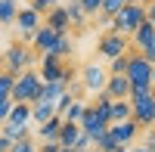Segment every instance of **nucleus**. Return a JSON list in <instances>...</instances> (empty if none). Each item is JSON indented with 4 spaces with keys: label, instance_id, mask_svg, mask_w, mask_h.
Segmentation results:
<instances>
[{
    "label": "nucleus",
    "instance_id": "4",
    "mask_svg": "<svg viewBox=\"0 0 155 152\" xmlns=\"http://www.w3.org/2000/svg\"><path fill=\"white\" fill-rule=\"evenodd\" d=\"M152 115H155V90L130 93V118L140 127H152Z\"/></svg>",
    "mask_w": 155,
    "mask_h": 152
},
{
    "label": "nucleus",
    "instance_id": "45",
    "mask_svg": "<svg viewBox=\"0 0 155 152\" xmlns=\"http://www.w3.org/2000/svg\"><path fill=\"white\" fill-rule=\"evenodd\" d=\"M6 3H19V0H6Z\"/></svg>",
    "mask_w": 155,
    "mask_h": 152
},
{
    "label": "nucleus",
    "instance_id": "12",
    "mask_svg": "<svg viewBox=\"0 0 155 152\" xmlns=\"http://www.w3.org/2000/svg\"><path fill=\"white\" fill-rule=\"evenodd\" d=\"M47 28H53L56 34H68L71 31V19H68V9L65 6H56V9H50L47 12Z\"/></svg>",
    "mask_w": 155,
    "mask_h": 152
},
{
    "label": "nucleus",
    "instance_id": "39",
    "mask_svg": "<svg viewBox=\"0 0 155 152\" xmlns=\"http://www.w3.org/2000/svg\"><path fill=\"white\" fill-rule=\"evenodd\" d=\"M146 19L155 25V0H149V3H146Z\"/></svg>",
    "mask_w": 155,
    "mask_h": 152
},
{
    "label": "nucleus",
    "instance_id": "11",
    "mask_svg": "<svg viewBox=\"0 0 155 152\" xmlns=\"http://www.w3.org/2000/svg\"><path fill=\"white\" fill-rule=\"evenodd\" d=\"M62 62L59 56H53V53H47V56H41V68H37V74H41V81H62Z\"/></svg>",
    "mask_w": 155,
    "mask_h": 152
},
{
    "label": "nucleus",
    "instance_id": "21",
    "mask_svg": "<svg viewBox=\"0 0 155 152\" xmlns=\"http://www.w3.org/2000/svg\"><path fill=\"white\" fill-rule=\"evenodd\" d=\"M6 121H12V124H28L31 121V103H12Z\"/></svg>",
    "mask_w": 155,
    "mask_h": 152
},
{
    "label": "nucleus",
    "instance_id": "43",
    "mask_svg": "<svg viewBox=\"0 0 155 152\" xmlns=\"http://www.w3.org/2000/svg\"><path fill=\"white\" fill-rule=\"evenodd\" d=\"M152 84H155V68H152Z\"/></svg>",
    "mask_w": 155,
    "mask_h": 152
},
{
    "label": "nucleus",
    "instance_id": "13",
    "mask_svg": "<svg viewBox=\"0 0 155 152\" xmlns=\"http://www.w3.org/2000/svg\"><path fill=\"white\" fill-rule=\"evenodd\" d=\"M16 25H19V31L34 34V31L44 25V16H37L31 6H19V12H16Z\"/></svg>",
    "mask_w": 155,
    "mask_h": 152
},
{
    "label": "nucleus",
    "instance_id": "38",
    "mask_svg": "<svg viewBox=\"0 0 155 152\" xmlns=\"http://www.w3.org/2000/svg\"><path fill=\"white\" fill-rule=\"evenodd\" d=\"M0 152H12V140L3 137V134H0Z\"/></svg>",
    "mask_w": 155,
    "mask_h": 152
},
{
    "label": "nucleus",
    "instance_id": "26",
    "mask_svg": "<svg viewBox=\"0 0 155 152\" xmlns=\"http://www.w3.org/2000/svg\"><path fill=\"white\" fill-rule=\"evenodd\" d=\"M71 50H74V41L68 34H59V41H56V50H53V56H59L62 62H65L68 56H71Z\"/></svg>",
    "mask_w": 155,
    "mask_h": 152
},
{
    "label": "nucleus",
    "instance_id": "15",
    "mask_svg": "<svg viewBox=\"0 0 155 152\" xmlns=\"http://www.w3.org/2000/svg\"><path fill=\"white\" fill-rule=\"evenodd\" d=\"M56 115V103H50V99H37V103H31V121L34 124H44L47 118Z\"/></svg>",
    "mask_w": 155,
    "mask_h": 152
},
{
    "label": "nucleus",
    "instance_id": "1",
    "mask_svg": "<svg viewBox=\"0 0 155 152\" xmlns=\"http://www.w3.org/2000/svg\"><path fill=\"white\" fill-rule=\"evenodd\" d=\"M146 19V3H140V0H130L121 12H115V16L109 19L112 25V31L115 34H124V37H130L137 28H140V22Z\"/></svg>",
    "mask_w": 155,
    "mask_h": 152
},
{
    "label": "nucleus",
    "instance_id": "20",
    "mask_svg": "<svg viewBox=\"0 0 155 152\" xmlns=\"http://www.w3.org/2000/svg\"><path fill=\"white\" fill-rule=\"evenodd\" d=\"M28 131H31L28 124H12V121H3V124H0V134L9 137L12 143H19V140H25V137H31Z\"/></svg>",
    "mask_w": 155,
    "mask_h": 152
},
{
    "label": "nucleus",
    "instance_id": "40",
    "mask_svg": "<svg viewBox=\"0 0 155 152\" xmlns=\"http://www.w3.org/2000/svg\"><path fill=\"white\" fill-rule=\"evenodd\" d=\"M127 149H130V152H152V149H146L143 143H140V146H127Z\"/></svg>",
    "mask_w": 155,
    "mask_h": 152
},
{
    "label": "nucleus",
    "instance_id": "8",
    "mask_svg": "<svg viewBox=\"0 0 155 152\" xmlns=\"http://www.w3.org/2000/svg\"><path fill=\"white\" fill-rule=\"evenodd\" d=\"M109 137H112L118 146H134L137 137H140V124H137L134 118L118 121V124H109Z\"/></svg>",
    "mask_w": 155,
    "mask_h": 152
},
{
    "label": "nucleus",
    "instance_id": "18",
    "mask_svg": "<svg viewBox=\"0 0 155 152\" xmlns=\"http://www.w3.org/2000/svg\"><path fill=\"white\" fill-rule=\"evenodd\" d=\"M65 90H68V87L62 84V81H44V84H41V93H37V99H50V103H56V99L65 93ZM37 99H34V103H37Z\"/></svg>",
    "mask_w": 155,
    "mask_h": 152
},
{
    "label": "nucleus",
    "instance_id": "25",
    "mask_svg": "<svg viewBox=\"0 0 155 152\" xmlns=\"http://www.w3.org/2000/svg\"><path fill=\"white\" fill-rule=\"evenodd\" d=\"M130 0H102V9H99V16H102V22H109L115 12H121Z\"/></svg>",
    "mask_w": 155,
    "mask_h": 152
},
{
    "label": "nucleus",
    "instance_id": "3",
    "mask_svg": "<svg viewBox=\"0 0 155 152\" xmlns=\"http://www.w3.org/2000/svg\"><path fill=\"white\" fill-rule=\"evenodd\" d=\"M41 74H37L34 68H25L22 74H16V84H12V93L9 99L12 103H34L37 93H41Z\"/></svg>",
    "mask_w": 155,
    "mask_h": 152
},
{
    "label": "nucleus",
    "instance_id": "19",
    "mask_svg": "<svg viewBox=\"0 0 155 152\" xmlns=\"http://www.w3.org/2000/svg\"><path fill=\"white\" fill-rule=\"evenodd\" d=\"M93 112H96V118L102 121V124H109L112 121V96L102 90V93H96V106H93Z\"/></svg>",
    "mask_w": 155,
    "mask_h": 152
},
{
    "label": "nucleus",
    "instance_id": "41",
    "mask_svg": "<svg viewBox=\"0 0 155 152\" xmlns=\"http://www.w3.org/2000/svg\"><path fill=\"white\" fill-rule=\"evenodd\" d=\"M115 152H130V149H127V146H118V149H115Z\"/></svg>",
    "mask_w": 155,
    "mask_h": 152
},
{
    "label": "nucleus",
    "instance_id": "36",
    "mask_svg": "<svg viewBox=\"0 0 155 152\" xmlns=\"http://www.w3.org/2000/svg\"><path fill=\"white\" fill-rule=\"evenodd\" d=\"M37 152H62V146H59L56 140H47V143H41V146H37Z\"/></svg>",
    "mask_w": 155,
    "mask_h": 152
},
{
    "label": "nucleus",
    "instance_id": "24",
    "mask_svg": "<svg viewBox=\"0 0 155 152\" xmlns=\"http://www.w3.org/2000/svg\"><path fill=\"white\" fill-rule=\"evenodd\" d=\"M84 112H87V103L84 99H74V103L68 106V112L62 115V121H71V124H81V118H84Z\"/></svg>",
    "mask_w": 155,
    "mask_h": 152
},
{
    "label": "nucleus",
    "instance_id": "30",
    "mask_svg": "<svg viewBox=\"0 0 155 152\" xmlns=\"http://www.w3.org/2000/svg\"><path fill=\"white\" fill-rule=\"evenodd\" d=\"M93 146H96L99 152H115V149H118V143H115V140H112V137H109V131H106V134H102V137H99V140H96Z\"/></svg>",
    "mask_w": 155,
    "mask_h": 152
},
{
    "label": "nucleus",
    "instance_id": "44",
    "mask_svg": "<svg viewBox=\"0 0 155 152\" xmlns=\"http://www.w3.org/2000/svg\"><path fill=\"white\" fill-rule=\"evenodd\" d=\"M62 152H78V149H62Z\"/></svg>",
    "mask_w": 155,
    "mask_h": 152
},
{
    "label": "nucleus",
    "instance_id": "14",
    "mask_svg": "<svg viewBox=\"0 0 155 152\" xmlns=\"http://www.w3.org/2000/svg\"><path fill=\"white\" fill-rule=\"evenodd\" d=\"M106 93L112 99H130V81H127V74H109Z\"/></svg>",
    "mask_w": 155,
    "mask_h": 152
},
{
    "label": "nucleus",
    "instance_id": "28",
    "mask_svg": "<svg viewBox=\"0 0 155 152\" xmlns=\"http://www.w3.org/2000/svg\"><path fill=\"white\" fill-rule=\"evenodd\" d=\"M127 65H130V53L115 56V59H112V65H109V74H127Z\"/></svg>",
    "mask_w": 155,
    "mask_h": 152
},
{
    "label": "nucleus",
    "instance_id": "31",
    "mask_svg": "<svg viewBox=\"0 0 155 152\" xmlns=\"http://www.w3.org/2000/svg\"><path fill=\"white\" fill-rule=\"evenodd\" d=\"M78 6L84 9V16H99V9H102V0H81Z\"/></svg>",
    "mask_w": 155,
    "mask_h": 152
},
{
    "label": "nucleus",
    "instance_id": "47",
    "mask_svg": "<svg viewBox=\"0 0 155 152\" xmlns=\"http://www.w3.org/2000/svg\"><path fill=\"white\" fill-rule=\"evenodd\" d=\"M146 3H149V0H146Z\"/></svg>",
    "mask_w": 155,
    "mask_h": 152
},
{
    "label": "nucleus",
    "instance_id": "42",
    "mask_svg": "<svg viewBox=\"0 0 155 152\" xmlns=\"http://www.w3.org/2000/svg\"><path fill=\"white\" fill-rule=\"evenodd\" d=\"M84 152H99V149H96V146H90V149H84Z\"/></svg>",
    "mask_w": 155,
    "mask_h": 152
},
{
    "label": "nucleus",
    "instance_id": "5",
    "mask_svg": "<svg viewBox=\"0 0 155 152\" xmlns=\"http://www.w3.org/2000/svg\"><path fill=\"white\" fill-rule=\"evenodd\" d=\"M3 71H12V74H22L25 68H31L34 65V53L25 44H12L6 53H3Z\"/></svg>",
    "mask_w": 155,
    "mask_h": 152
},
{
    "label": "nucleus",
    "instance_id": "6",
    "mask_svg": "<svg viewBox=\"0 0 155 152\" xmlns=\"http://www.w3.org/2000/svg\"><path fill=\"white\" fill-rule=\"evenodd\" d=\"M78 81L84 84L87 93H102L106 90V81H109V71L99 68L96 62H90V65H84L81 71H78Z\"/></svg>",
    "mask_w": 155,
    "mask_h": 152
},
{
    "label": "nucleus",
    "instance_id": "37",
    "mask_svg": "<svg viewBox=\"0 0 155 152\" xmlns=\"http://www.w3.org/2000/svg\"><path fill=\"white\" fill-rule=\"evenodd\" d=\"M143 146L155 152V127H149V131H146V137H143Z\"/></svg>",
    "mask_w": 155,
    "mask_h": 152
},
{
    "label": "nucleus",
    "instance_id": "33",
    "mask_svg": "<svg viewBox=\"0 0 155 152\" xmlns=\"http://www.w3.org/2000/svg\"><path fill=\"white\" fill-rule=\"evenodd\" d=\"M12 152H37V143L31 140V137H25V140L12 143Z\"/></svg>",
    "mask_w": 155,
    "mask_h": 152
},
{
    "label": "nucleus",
    "instance_id": "2",
    "mask_svg": "<svg viewBox=\"0 0 155 152\" xmlns=\"http://www.w3.org/2000/svg\"><path fill=\"white\" fill-rule=\"evenodd\" d=\"M152 68L149 62L140 56V53H130V65H127V81H130V93H143V90H155L152 84Z\"/></svg>",
    "mask_w": 155,
    "mask_h": 152
},
{
    "label": "nucleus",
    "instance_id": "16",
    "mask_svg": "<svg viewBox=\"0 0 155 152\" xmlns=\"http://www.w3.org/2000/svg\"><path fill=\"white\" fill-rule=\"evenodd\" d=\"M59 127H62V118H59V115L47 118L44 124H37V137H41V143H47V140H59Z\"/></svg>",
    "mask_w": 155,
    "mask_h": 152
},
{
    "label": "nucleus",
    "instance_id": "27",
    "mask_svg": "<svg viewBox=\"0 0 155 152\" xmlns=\"http://www.w3.org/2000/svg\"><path fill=\"white\" fill-rule=\"evenodd\" d=\"M62 6L68 9V19H71V28H81L87 16H84V9L78 6V0H68V3H62Z\"/></svg>",
    "mask_w": 155,
    "mask_h": 152
},
{
    "label": "nucleus",
    "instance_id": "17",
    "mask_svg": "<svg viewBox=\"0 0 155 152\" xmlns=\"http://www.w3.org/2000/svg\"><path fill=\"white\" fill-rule=\"evenodd\" d=\"M81 137V127L78 124H71V121H62V127H59V146L62 149H74V140Z\"/></svg>",
    "mask_w": 155,
    "mask_h": 152
},
{
    "label": "nucleus",
    "instance_id": "34",
    "mask_svg": "<svg viewBox=\"0 0 155 152\" xmlns=\"http://www.w3.org/2000/svg\"><path fill=\"white\" fill-rule=\"evenodd\" d=\"M9 109H12V99H9V93H0V124H3V121L9 118Z\"/></svg>",
    "mask_w": 155,
    "mask_h": 152
},
{
    "label": "nucleus",
    "instance_id": "35",
    "mask_svg": "<svg viewBox=\"0 0 155 152\" xmlns=\"http://www.w3.org/2000/svg\"><path fill=\"white\" fill-rule=\"evenodd\" d=\"M90 146H93V140H90V134H84V131H81V137L74 140V149H78V152H84V149H90Z\"/></svg>",
    "mask_w": 155,
    "mask_h": 152
},
{
    "label": "nucleus",
    "instance_id": "10",
    "mask_svg": "<svg viewBox=\"0 0 155 152\" xmlns=\"http://www.w3.org/2000/svg\"><path fill=\"white\" fill-rule=\"evenodd\" d=\"M56 41H59V34H56L53 28H47V25H41V28L34 31L31 47H34L41 56H47V53H53V50H56Z\"/></svg>",
    "mask_w": 155,
    "mask_h": 152
},
{
    "label": "nucleus",
    "instance_id": "9",
    "mask_svg": "<svg viewBox=\"0 0 155 152\" xmlns=\"http://www.w3.org/2000/svg\"><path fill=\"white\" fill-rule=\"evenodd\" d=\"M130 44L137 47V53H143V50H152V47H155V25H152L149 19L140 22V28L130 34Z\"/></svg>",
    "mask_w": 155,
    "mask_h": 152
},
{
    "label": "nucleus",
    "instance_id": "22",
    "mask_svg": "<svg viewBox=\"0 0 155 152\" xmlns=\"http://www.w3.org/2000/svg\"><path fill=\"white\" fill-rule=\"evenodd\" d=\"M130 118V99H112V121L109 124H118Z\"/></svg>",
    "mask_w": 155,
    "mask_h": 152
},
{
    "label": "nucleus",
    "instance_id": "46",
    "mask_svg": "<svg viewBox=\"0 0 155 152\" xmlns=\"http://www.w3.org/2000/svg\"><path fill=\"white\" fill-rule=\"evenodd\" d=\"M152 127H155V115H152Z\"/></svg>",
    "mask_w": 155,
    "mask_h": 152
},
{
    "label": "nucleus",
    "instance_id": "23",
    "mask_svg": "<svg viewBox=\"0 0 155 152\" xmlns=\"http://www.w3.org/2000/svg\"><path fill=\"white\" fill-rule=\"evenodd\" d=\"M16 12H19V3H6V0H0V28L16 25Z\"/></svg>",
    "mask_w": 155,
    "mask_h": 152
},
{
    "label": "nucleus",
    "instance_id": "29",
    "mask_svg": "<svg viewBox=\"0 0 155 152\" xmlns=\"http://www.w3.org/2000/svg\"><path fill=\"white\" fill-rule=\"evenodd\" d=\"M59 3H62V0H31L28 6L37 12V16H47V12H50V9H56Z\"/></svg>",
    "mask_w": 155,
    "mask_h": 152
},
{
    "label": "nucleus",
    "instance_id": "32",
    "mask_svg": "<svg viewBox=\"0 0 155 152\" xmlns=\"http://www.w3.org/2000/svg\"><path fill=\"white\" fill-rule=\"evenodd\" d=\"M12 84H16V74L12 71H0V93H12Z\"/></svg>",
    "mask_w": 155,
    "mask_h": 152
},
{
    "label": "nucleus",
    "instance_id": "7",
    "mask_svg": "<svg viewBox=\"0 0 155 152\" xmlns=\"http://www.w3.org/2000/svg\"><path fill=\"white\" fill-rule=\"evenodd\" d=\"M130 50V37H124V34H115V31H106L99 37V56H106L109 62L115 59V56H121V53H127Z\"/></svg>",
    "mask_w": 155,
    "mask_h": 152
}]
</instances>
